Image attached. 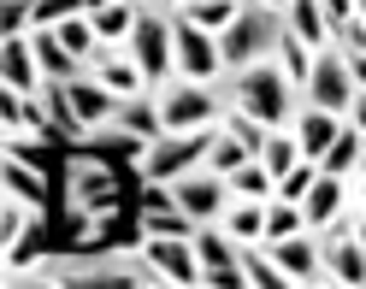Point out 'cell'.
<instances>
[{
    "label": "cell",
    "mask_w": 366,
    "mask_h": 289,
    "mask_svg": "<svg viewBox=\"0 0 366 289\" xmlns=\"http://www.w3.org/2000/svg\"><path fill=\"white\" fill-rule=\"evenodd\" d=\"M231 106H242L248 118H260L266 130H278L290 118V106H295V83L278 59H254V65H242V71H231Z\"/></svg>",
    "instance_id": "6da1fadb"
},
{
    "label": "cell",
    "mask_w": 366,
    "mask_h": 289,
    "mask_svg": "<svg viewBox=\"0 0 366 289\" xmlns=\"http://www.w3.org/2000/svg\"><path fill=\"white\" fill-rule=\"evenodd\" d=\"M284 24H290V18H278V6L248 0V6L231 18V30H219V59H224V71H242V65H254V59H272V54H278Z\"/></svg>",
    "instance_id": "7a4b0ae2"
},
{
    "label": "cell",
    "mask_w": 366,
    "mask_h": 289,
    "mask_svg": "<svg viewBox=\"0 0 366 289\" xmlns=\"http://www.w3.org/2000/svg\"><path fill=\"white\" fill-rule=\"evenodd\" d=\"M213 130L201 124V130H183V136H159V142H148V153H142V183H177L183 171H195L201 160L213 153Z\"/></svg>",
    "instance_id": "3957f363"
},
{
    "label": "cell",
    "mask_w": 366,
    "mask_h": 289,
    "mask_svg": "<svg viewBox=\"0 0 366 289\" xmlns=\"http://www.w3.org/2000/svg\"><path fill=\"white\" fill-rule=\"evenodd\" d=\"M41 283H65V289H119L136 283L130 272V254L124 260H107V254H59V260H41Z\"/></svg>",
    "instance_id": "277c9868"
},
{
    "label": "cell",
    "mask_w": 366,
    "mask_h": 289,
    "mask_svg": "<svg viewBox=\"0 0 366 289\" xmlns=\"http://www.w3.org/2000/svg\"><path fill=\"white\" fill-rule=\"evenodd\" d=\"M360 83L349 71V54L342 48H325L313 54V77H307V106H325V113H342V106H355Z\"/></svg>",
    "instance_id": "5b68a950"
},
{
    "label": "cell",
    "mask_w": 366,
    "mask_h": 289,
    "mask_svg": "<svg viewBox=\"0 0 366 289\" xmlns=\"http://www.w3.org/2000/svg\"><path fill=\"white\" fill-rule=\"evenodd\" d=\"M172 24L159 12H136V30H130V54H136V65H142V77L148 83H166L172 77Z\"/></svg>",
    "instance_id": "8992f818"
},
{
    "label": "cell",
    "mask_w": 366,
    "mask_h": 289,
    "mask_svg": "<svg viewBox=\"0 0 366 289\" xmlns=\"http://www.w3.org/2000/svg\"><path fill=\"white\" fill-rule=\"evenodd\" d=\"M172 36H177V65H183L189 77H213L219 65H224V59H219V36H213V30H201L189 12H177V18H172Z\"/></svg>",
    "instance_id": "52a82bcc"
},
{
    "label": "cell",
    "mask_w": 366,
    "mask_h": 289,
    "mask_svg": "<svg viewBox=\"0 0 366 289\" xmlns=\"http://www.w3.org/2000/svg\"><path fill=\"white\" fill-rule=\"evenodd\" d=\"M219 113V95L213 88H166V95H159V118H166V130H201Z\"/></svg>",
    "instance_id": "ba28073f"
},
{
    "label": "cell",
    "mask_w": 366,
    "mask_h": 289,
    "mask_svg": "<svg viewBox=\"0 0 366 289\" xmlns=\"http://www.w3.org/2000/svg\"><path fill=\"white\" fill-rule=\"evenodd\" d=\"M148 260L166 272V283H201V254H195V236H148Z\"/></svg>",
    "instance_id": "9c48e42d"
},
{
    "label": "cell",
    "mask_w": 366,
    "mask_h": 289,
    "mask_svg": "<svg viewBox=\"0 0 366 289\" xmlns=\"http://www.w3.org/2000/svg\"><path fill=\"white\" fill-rule=\"evenodd\" d=\"M195 254H201V283H224V289H237V283H248V272H242V254L231 248V242H219V230H195Z\"/></svg>",
    "instance_id": "30bf717a"
},
{
    "label": "cell",
    "mask_w": 366,
    "mask_h": 289,
    "mask_svg": "<svg viewBox=\"0 0 366 289\" xmlns=\"http://www.w3.org/2000/svg\"><path fill=\"white\" fill-rule=\"evenodd\" d=\"M177 207L189 213V218H201V225L219 218V213H224V183H219V171H213V177L183 171V177H177Z\"/></svg>",
    "instance_id": "8fae6325"
},
{
    "label": "cell",
    "mask_w": 366,
    "mask_h": 289,
    "mask_svg": "<svg viewBox=\"0 0 366 289\" xmlns=\"http://www.w3.org/2000/svg\"><path fill=\"white\" fill-rule=\"evenodd\" d=\"M36 71H41L36 41H24V36H0V77H6V88L30 95V88H36Z\"/></svg>",
    "instance_id": "7c38bea8"
},
{
    "label": "cell",
    "mask_w": 366,
    "mask_h": 289,
    "mask_svg": "<svg viewBox=\"0 0 366 289\" xmlns=\"http://www.w3.org/2000/svg\"><path fill=\"white\" fill-rule=\"evenodd\" d=\"M325 260L342 283H366V242L355 236V225H331V242H325Z\"/></svg>",
    "instance_id": "4fadbf2b"
},
{
    "label": "cell",
    "mask_w": 366,
    "mask_h": 289,
    "mask_svg": "<svg viewBox=\"0 0 366 289\" xmlns=\"http://www.w3.org/2000/svg\"><path fill=\"white\" fill-rule=\"evenodd\" d=\"M36 59H41V77H59V83H77L83 77V59L59 41V30H36Z\"/></svg>",
    "instance_id": "5bb4252c"
},
{
    "label": "cell",
    "mask_w": 366,
    "mask_h": 289,
    "mask_svg": "<svg viewBox=\"0 0 366 289\" xmlns=\"http://www.w3.org/2000/svg\"><path fill=\"white\" fill-rule=\"evenodd\" d=\"M77 201L89 213H119V189H112V171L95 160H77Z\"/></svg>",
    "instance_id": "9a60e30c"
},
{
    "label": "cell",
    "mask_w": 366,
    "mask_h": 289,
    "mask_svg": "<svg viewBox=\"0 0 366 289\" xmlns=\"http://www.w3.org/2000/svg\"><path fill=\"white\" fill-rule=\"evenodd\" d=\"M112 118H119V130H130L136 142H159V130H166V118H159V101H148V95H124Z\"/></svg>",
    "instance_id": "2e32d148"
},
{
    "label": "cell",
    "mask_w": 366,
    "mask_h": 289,
    "mask_svg": "<svg viewBox=\"0 0 366 289\" xmlns=\"http://www.w3.org/2000/svg\"><path fill=\"white\" fill-rule=\"evenodd\" d=\"M337 207H342V177H337V171H319V177H313V189H307V201H302L307 230L331 225V218H337Z\"/></svg>",
    "instance_id": "e0dca14e"
},
{
    "label": "cell",
    "mask_w": 366,
    "mask_h": 289,
    "mask_svg": "<svg viewBox=\"0 0 366 289\" xmlns=\"http://www.w3.org/2000/svg\"><path fill=\"white\" fill-rule=\"evenodd\" d=\"M95 77H101L107 88H119V95H130V88H142V83H148V77H142V65H136V59L112 54V41H101V48H95Z\"/></svg>",
    "instance_id": "ac0fdd59"
},
{
    "label": "cell",
    "mask_w": 366,
    "mask_h": 289,
    "mask_svg": "<svg viewBox=\"0 0 366 289\" xmlns=\"http://www.w3.org/2000/svg\"><path fill=\"white\" fill-rule=\"evenodd\" d=\"M41 101H48V113H54V124H59V136L77 148V136H83V113H77V101H71V83L48 77V83H41Z\"/></svg>",
    "instance_id": "d6986e66"
},
{
    "label": "cell",
    "mask_w": 366,
    "mask_h": 289,
    "mask_svg": "<svg viewBox=\"0 0 366 289\" xmlns=\"http://www.w3.org/2000/svg\"><path fill=\"white\" fill-rule=\"evenodd\" d=\"M71 101H77L83 124H107L112 113H119V101H112V88H107L101 77H77V83H71Z\"/></svg>",
    "instance_id": "ffe728a7"
},
{
    "label": "cell",
    "mask_w": 366,
    "mask_h": 289,
    "mask_svg": "<svg viewBox=\"0 0 366 289\" xmlns=\"http://www.w3.org/2000/svg\"><path fill=\"white\" fill-rule=\"evenodd\" d=\"M337 130H342L337 113H325V106H307V113H302V130H295V142H302L307 160H319V153L337 142Z\"/></svg>",
    "instance_id": "44dd1931"
},
{
    "label": "cell",
    "mask_w": 366,
    "mask_h": 289,
    "mask_svg": "<svg viewBox=\"0 0 366 289\" xmlns=\"http://www.w3.org/2000/svg\"><path fill=\"white\" fill-rule=\"evenodd\" d=\"M142 236H148L142 225L130 230V225H124L119 213H101V225H95V236H89L83 248H89V254H112V248H136V242H142Z\"/></svg>",
    "instance_id": "7402d4cb"
},
{
    "label": "cell",
    "mask_w": 366,
    "mask_h": 289,
    "mask_svg": "<svg viewBox=\"0 0 366 289\" xmlns=\"http://www.w3.org/2000/svg\"><path fill=\"white\" fill-rule=\"evenodd\" d=\"M6 195L30 201V213H36V207H48V183H41L36 166H30V160H18V153H6Z\"/></svg>",
    "instance_id": "603a6c76"
},
{
    "label": "cell",
    "mask_w": 366,
    "mask_h": 289,
    "mask_svg": "<svg viewBox=\"0 0 366 289\" xmlns=\"http://www.w3.org/2000/svg\"><path fill=\"white\" fill-rule=\"evenodd\" d=\"M360 153H366L360 124H355V130H337V142L319 153V171H337V177H342V171H355V166H360Z\"/></svg>",
    "instance_id": "cb8c5ba5"
},
{
    "label": "cell",
    "mask_w": 366,
    "mask_h": 289,
    "mask_svg": "<svg viewBox=\"0 0 366 289\" xmlns=\"http://www.w3.org/2000/svg\"><path fill=\"white\" fill-rule=\"evenodd\" d=\"M278 265L290 272V283H302V278L319 272V248H313L307 236H284V242H278Z\"/></svg>",
    "instance_id": "d4e9b609"
},
{
    "label": "cell",
    "mask_w": 366,
    "mask_h": 289,
    "mask_svg": "<svg viewBox=\"0 0 366 289\" xmlns=\"http://www.w3.org/2000/svg\"><path fill=\"white\" fill-rule=\"evenodd\" d=\"M290 30L302 41H331V18L319 0H290Z\"/></svg>",
    "instance_id": "484cf974"
},
{
    "label": "cell",
    "mask_w": 366,
    "mask_h": 289,
    "mask_svg": "<svg viewBox=\"0 0 366 289\" xmlns=\"http://www.w3.org/2000/svg\"><path fill=\"white\" fill-rule=\"evenodd\" d=\"M89 24H95V36H101V41H124V36L136 30V12L124 6V0H101Z\"/></svg>",
    "instance_id": "4316f807"
},
{
    "label": "cell",
    "mask_w": 366,
    "mask_h": 289,
    "mask_svg": "<svg viewBox=\"0 0 366 289\" xmlns=\"http://www.w3.org/2000/svg\"><path fill=\"white\" fill-rule=\"evenodd\" d=\"M278 65L290 71V83H295V88H302V83L313 77V54H307V41L295 36L290 24H284V36H278Z\"/></svg>",
    "instance_id": "83f0119b"
},
{
    "label": "cell",
    "mask_w": 366,
    "mask_h": 289,
    "mask_svg": "<svg viewBox=\"0 0 366 289\" xmlns=\"http://www.w3.org/2000/svg\"><path fill=\"white\" fill-rule=\"evenodd\" d=\"M201 218H189L183 207H142V230L148 236H195Z\"/></svg>",
    "instance_id": "f1b7e54d"
},
{
    "label": "cell",
    "mask_w": 366,
    "mask_h": 289,
    "mask_svg": "<svg viewBox=\"0 0 366 289\" xmlns=\"http://www.w3.org/2000/svg\"><path fill=\"white\" fill-rule=\"evenodd\" d=\"M101 0H36V12H30V24L36 30H54V24H65V18H89Z\"/></svg>",
    "instance_id": "f546056e"
},
{
    "label": "cell",
    "mask_w": 366,
    "mask_h": 289,
    "mask_svg": "<svg viewBox=\"0 0 366 289\" xmlns=\"http://www.w3.org/2000/svg\"><path fill=\"white\" fill-rule=\"evenodd\" d=\"M295 230H307V213L295 207V201H272L266 207V242H284Z\"/></svg>",
    "instance_id": "4dcf8cb0"
},
{
    "label": "cell",
    "mask_w": 366,
    "mask_h": 289,
    "mask_svg": "<svg viewBox=\"0 0 366 289\" xmlns=\"http://www.w3.org/2000/svg\"><path fill=\"white\" fill-rule=\"evenodd\" d=\"M54 30H59V41H65L77 59H95L101 36H95V24H89V18H65V24H54Z\"/></svg>",
    "instance_id": "1f68e13d"
},
{
    "label": "cell",
    "mask_w": 366,
    "mask_h": 289,
    "mask_svg": "<svg viewBox=\"0 0 366 289\" xmlns=\"http://www.w3.org/2000/svg\"><path fill=\"white\" fill-rule=\"evenodd\" d=\"M237 12H242L237 0H195V6H189V18H195L201 30H213V36H219V30H231V18H237Z\"/></svg>",
    "instance_id": "d6a6232c"
},
{
    "label": "cell",
    "mask_w": 366,
    "mask_h": 289,
    "mask_svg": "<svg viewBox=\"0 0 366 289\" xmlns=\"http://www.w3.org/2000/svg\"><path fill=\"white\" fill-rule=\"evenodd\" d=\"M272 183H278V177L266 171V160H248V166H237V171H231V189H242L248 201H260V195H266Z\"/></svg>",
    "instance_id": "836d02e7"
},
{
    "label": "cell",
    "mask_w": 366,
    "mask_h": 289,
    "mask_svg": "<svg viewBox=\"0 0 366 289\" xmlns=\"http://www.w3.org/2000/svg\"><path fill=\"white\" fill-rule=\"evenodd\" d=\"M260 160H266V171H272V177H290L295 166H302V142H290V136H272Z\"/></svg>",
    "instance_id": "e575fe53"
},
{
    "label": "cell",
    "mask_w": 366,
    "mask_h": 289,
    "mask_svg": "<svg viewBox=\"0 0 366 289\" xmlns=\"http://www.w3.org/2000/svg\"><path fill=\"white\" fill-rule=\"evenodd\" d=\"M248 160H254V153L242 148V136H219V142H213V153H207V166H213L219 177H231V171H237V166H248Z\"/></svg>",
    "instance_id": "d590c367"
},
{
    "label": "cell",
    "mask_w": 366,
    "mask_h": 289,
    "mask_svg": "<svg viewBox=\"0 0 366 289\" xmlns=\"http://www.w3.org/2000/svg\"><path fill=\"white\" fill-rule=\"evenodd\" d=\"M231 136H242V148L254 153V160H260V153H266V142H272V136H266V124H260V118H248L242 106L231 113Z\"/></svg>",
    "instance_id": "8d00e7d4"
},
{
    "label": "cell",
    "mask_w": 366,
    "mask_h": 289,
    "mask_svg": "<svg viewBox=\"0 0 366 289\" xmlns=\"http://www.w3.org/2000/svg\"><path fill=\"white\" fill-rule=\"evenodd\" d=\"M331 41L342 54H366V18H337L331 24Z\"/></svg>",
    "instance_id": "74e56055"
},
{
    "label": "cell",
    "mask_w": 366,
    "mask_h": 289,
    "mask_svg": "<svg viewBox=\"0 0 366 289\" xmlns=\"http://www.w3.org/2000/svg\"><path fill=\"white\" fill-rule=\"evenodd\" d=\"M313 177H319V171H313V166L302 160V166H295L290 177H278V195H284V201H307V189H313Z\"/></svg>",
    "instance_id": "f35d334b"
},
{
    "label": "cell",
    "mask_w": 366,
    "mask_h": 289,
    "mask_svg": "<svg viewBox=\"0 0 366 289\" xmlns=\"http://www.w3.org/2000/svg\"><path fill=\"white\" fill-rule=\"evenodd\" d=\"M242 272H248V283H290V278H278L284 265H272V260H260L254 248H242Z\"/></svg>",
    "instance_id": "ab89813d"
},
{
    "label": "cell",
    "mask_w": 366,
    "mask_h": 289,
    "mask_svg": "<svg viewBox=\"0 0 366 289\" xmlns=\"http://www.w3.org/2000/svg\"><path fill=\"white\" fill-rule=\"evenodd\" d=\"M231 230H237L242 242H248V236H266V213H260V207H237V213H231Z\"/></svg>",
    "instance_id": "60d3db41"
},
{
    "label": "cell",
    "mask_w": 366,
    "mask_h": 289,
    "mask_svg": "<svg viewBox=\"0 0 366 289\" xmlns=\"http://www.w3.org/2000/svg\"><path fill=\"white\" fill-rule=\"evenodd\" d=\"M0 118H6V130L30 124V118H24V101H18V88H6V95H0Z\"/></svg>",
    "instance_id": "b9f144b4"
},
{
    "label": "cell",
    "mask_w": 366,
    "mask_h": 289,
    "mask_svg": "<svg viewBox=\"0 0 366 289\" xmlns=\"http://www.w3.org/2000/svg\"><path fill=\"white\" fill-rule=\"evenodd\" d=\"M142 207H177V189H166V183H142Z\"/></svg>",
    "instance_id": "7bdbcfd3"
},
{
    "label": "cell",
    "mask_w": 366,
    "mask_h": 289,
    "mask_svg": "<svg viewBox=\"0 0 366 289\" xmlns=\"http://www.w3.org/2000/svg\"><path fill=\"white\" fill-rule=\"evenodd\" d=\"M349 71H355V83L366 88V54H349Z\"/></svg>",
    "instance_id": "ee69618b"
},
{
    "label": "cell",
    "mask_w": 366,
    "mask_h": 289,
    "mask_svg": "<svg viewBox=\"0 0 366 289\" xmlns=\"http://www.w3.org/2000/svg\"><path fill=\"white\" fill-rule=\"evenodd\" d=\"M355 124L366 130V95H355Z\"/></svg>",
    "instance_id": "f6af8a7d"
},
{
    "label": "cell",
    "mask_w": 366,
    "mask_h": 289,
    "mask_svg": "<svg viewBox=\"0 0 366 289\" xmlns=\"http://www.w3.org/2000/svg\"><path fill=\"white\" fill-rule=\"evenodd\" d=\"M355 12H360V18H366V0H355Z\"/></svg>",
    "instance_id": "bcb514c9"
},
{
    "label": "cell",
    "mask_w": 366,
    "mask_h": 289,
    "mask_svg": "<svg viewBox=\"0 0 366 289\" xmlns=\"http://www.w3.org/2000/svg\"><path fill=\"white\" fill-rule=\"evenodd\" d=\"M355 236H360V242H366V225H355Z\"/></svg>",
    "instance_id": "7dc6e473"
},
{
    "label": "cell",
    "mask_w": 366,
    "mask_h": 289,
    "mask_svg": "<svg viewBox=\"0 0 366 289\" xmlns=\"http://www.w3.org/2000/svg\"><path fill=\"white\" fill-rule=\"evenodd\" d=\"M260 6H284V0H260Z\"/></svg>",
    "instance_id": "c3c4849f"
},
{
    "label": "cell",
    "mask_w": 366,
    "mask_h": 289,
    "mask_svg": "<svg viewBox=\"0 0 366 289\" xmlns=\"http://www.w3.org/2000/svg\"><path fill=\"white\" fill-rule=\"evenodd\" d=\"M166 6H177V0H166Z\"/></svg>",
    "instance_id": "681fc988"
}]
</instances>
